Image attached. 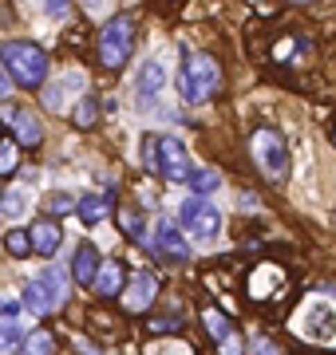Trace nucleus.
<instances>
[{
  "label": "nucleus",
  "instance_id": "12",
  "mask_svg": "<svg viewBox=\"0 0 336 355\" xmlns=\"http://www.w3.org/2000/svg\"><path fill=\"white\" fill-rule=\"evenodd\" d=\"M76 214L83 225H99V221H107V214H111V193H83L76 202Z\"/></svg>",
  "mask_w": 336,
  "mask_h": 355
},
{
  "label": "nucleus",
  "instance_id": "6",
  "mask_svg": "<svg viewBox=\"0 0 336 355\" xmlns=\"http://www.w3.org/2000/svg\"><path fill=\"white\" fill-rule=\"evenodd\" d=\"M155 170L167 178V182H186V174H190L194 166H190L186 146H182L178 139L162 135V139H155Z\"/></svg>",
  "mask_w": 336,
  "mask_h": 355
},
{
  "label": "nucleus",
  "instance_id": "25",
  "mask_svg": "<svg viewBox=\"0 0 336 355\" xmlns=\"http://www.w3.org/2000/svg\"><path fill=\"white\" fill-rule=\"evenodd\" d=\"M4 249L12 257H28V249H32V241H28V229H12L8 237H4Z\"/></svg>",
  "mask_w": 336,
  "mask_h": 355
},
{
  "label": "nucleus",
  "instance_id": "14",
  "mask_svg": "<svg viewBox=\"0 0 336 355\" xmlns=\"http://www.w3.org/2000/svg\"><path fill=\"white\" fill-rule=\"evenodd\" d=\"M99 249L95 245H79L76 249V261H72V272H76V280L83 284V288H91V280H95V272H99Z\"/></svg>",
  "mask_w": 336,
  "mask_h": 355
},
{
  "label": "nucleus",
  "instance_id": "22",
  "mask_svg": "<svg viewBox=\"0 0 336 355\" xmlns=\"http://www.w3.org/2000/svg\"><path fill=\"white\" fill-rule=\"evenodd\" d=\"M162 83H167V71H162V64H155V60H151V64L142 67V76H139V91H142V95H151V91L158 95V87H162Z\"/></svg>",
  "mask_w": 336,
  "mask_h": 355
},
{
  "label": "nucleus",
  "instance_id": "30",
  "mask_svg": "<svg viewBox=\"0 0 336 355\" xmlns=\"http://www.w3.org/2000/svg\"><path fill=\"white\" fill-rule=\"evenodd\" d=\"M67 12H72V8H67L64 0H48V16H60V20H64Z\"/></svg>",
  "mask_w": 336,
  "mask_h": 355
},
{
  "label": "nucleus",
  "instance_id": "32",
  "mask_svg": "<svg viewBox=\"0 0 336 355\" xmlns=\"http://www.w3.org/2000/svg\"><path fill=\"white\" fill-rule=\"evenodd\" d=\"M221 355H242V343H237V340L230 336V340L221 343Z\"/></svg>",
  "mask_w": 336,
  "mask_h": 355
},
{
  "label": "nucleus",
  "instance_id": "15",
  "mask_svg": "<svg viewBox=\"0 0 336 355\" xmlns=\"http://www.w3.org/2000/svg\"><path fill=\"white\" fill-rule=\"evenodd\" d=\"M20 300H24V308L32 312V316H52V296H48V288L40 284V277H32L24 284V292H20Z\"/></svg>",
  "mask_w": 336,
  "mask_h": 355
},
{
  "label": "nucleus",
  "instance_id": "18",
  "mask_svg": "<svg viewBox=\"0 0 336 355\" xmlns=\"http://www.w3.org/2000/svg\"><path fill=\"white\" fill-rule=\"evenodd\" d=\"M72 119H76L79 130H95V123H99V99L95 95H79V107Z\"/></svg>",
  "mask_w": 336,
  "mask_h": 355
},
{
  "label": "nucleus",
  "instance_id": "5",
  "mask_svg": "<svg viewBox=\"0 0 336 355\" xmlns=\"http://www.w3.org/2000/svg\"><path fill=\"white\" fill-rule=\"evenodd\" d=\"M178 221H182V233L186 237H194V241H210V237H218L221 229V209L206 198H186L178 209Z\"/></svg>",
  "mask_w": 336,
  "mask_h": 355
},
{
  "label": "nucleus",
  "instance_id": "11",
  "mask_svg": "<svg viewBox=\"0 0 336 355\" xmlns=\"http://www.w3.org/2000/svg\"><path fill=\"white\" fill-rule=\"evenodd\" d=\"M28 241H32V253L56 257L60 253V241H64V229L56 225L52 217H40L36 225H32V233H28Z\"/></svg>",
  "mask_w": 336,
  "mask_h": 355
},
{
  "label": "nucleus",
  "instance_id": "19",
  "mask_svg": "<svg viewBox=\"0 0 336 355\" xmlns=\"http://www.w3.org/2000/svg\"><path fill=\"white\" fill-rule=\"evenodd\" d=\"M186 182H190L194 198H206V193H214L221 186V174H218V170H190V174H186Z\"/></svg>",
  "mask_w": 336,
  "mask_h": 355
},
{
  "label": "nucleus",
  "instance_id": "28",
  "mask_svg": "<svg viewBox=\"0 0 336 355\" xmlns=\"http://www.w3.org/2000/svg\"><path fill=\"white\" fill-rule=\"evenodd\" d=\"M20 205H24V193L20 190H8L0 198V209H4V214H20Z\"/></svg>",
  "mask_w": 336,
  "mask_h": 355
},
{
  "label": "nucleus",
  "instance_id": "13",
  "mask_svg": "<svg viewBox=\"0 0 336 355\" xmlns=\"http://www.w3.org/2000/svg\"><path fill=\"white\" fill-rule=\"evenodd\" d=\"M67 91H83V76H79V71H67L60 83L44 87V111H64L67 107Z\"/></svg>",
  "mask_w": 336,
  "mask_h": 355
},
{
  "label": "nucleus",
  "instance_id": "24",
  "mask_svg": "<svg viewBox=\"0 0 336 355\" xmlns=\"http://www.w3.org/2000/svg\"><path fill=\"white\" fill-rule=\"evenodd\" d=\"M186 328L178 316H155V320H146V331L151 336H178V331Z\"/></svg>",
  "mask_w": 336,
  "mask_h": 355
},
{
  "label": "nucleus",
  "instance_id": "10",
  "mask_svg": "<svg viewBox=\"0 0 336 355\" xmlns=\"http://www.w3.org/2000/svg\"><path fill=\"white\" fill-rule=\"evenodd\" d=\"M123 284H127L123 261H115V257H103V261H99V272H95V280H91L95 296H99V300H115V296H123Z\"/></svg>",
  "mask_w": 336,
  "mask_h": 355
},
{
  "label": "nucleus",
  "instance_id": "2",
  "mask_svg": "<svg viewBox=\"0 0 336 355\" xmlns=\"http://www.w3.org/2000/svg\"><path fill=\"white\" fill-rule=\"evenodd\" d=\"M221 87V64L210 51H186L178 71V91L186 103H206Z\"/></svg>",
  "mask_w": 336,
  "mask_h": 355
},
{
  "label": "nucleus",
  "instance_id": "31",
  "mask_svg": "<svg viewBox=\"0 0 336 355\" xmlns=\"http://www.w3.org/2000/svg\"><path fill=\"white\" fill-rule=\"evenodd\" d=\"M8 87H12V83H8V76H4V64H0V107H4V99H8Z\"/></svg>",
  "mask_w": 336,
  "mask_h": 355
},
{
  "label": "nucleus",
  "instance_id": "35",
  "mask_svg": "<svg viewBox=\"0 0 336 355\" xmlns=\"http://www.w3.org/2000/svg\"><path fill=\"white\" fill-rule=\"evenodd\" d=\"M0 142H4V135H0Z\"/></svg>",
  "mask_w": 336,
  "mask_h": 355
},
{
  "label": "nucleus",
  "instance_id": "3",
  "mask_svg": "<svg viewBox=\"0 0 336 355\" xmlns=\"http://www.w3.org/2000/svg\"><path fill=\"white\" fill-rule=\"evenodd\" d=\"M131 51H135V20L131 16H111L95 40V55H99V64L107 71H119V67L131 60Z\"/></svg>",
  "mask_w": 336,
  "mask_h": 355
},
{
  "label": "nucleus",
  "instance_id": "17",
  "mask_svg": "<svg viewBox=\"0 0 336 355\" xmlns=\"http://www.w3.org/2000/svg\"><path fill=\"white\" fill-rule=\"evenodd\" d=\"M202 324H206V331H210L218 343H226V340L233 336L230 316H226V312H218V308H202Z\"/></svg>",
  "mask_w": 336,
  "mask_h": 355
},
{
  "label": "nucleus",
  "instance_id": "7",
  "mask_svg": "<svg viewBox=\"0 0 336 355\" xmlns=\"http://www.w3.org/2000/svg\"><path fill=\"white\" fill-rule=\"evenodd\" d=\"M155 296H158V277L155 272H135V277L123 284V308L127 312H146V308L155 304Z\"/></svg>",
  "mask_w": 336,
  "mask_h": 355
},
{
  "label": "nucleus",
  "instance_id": "33",
  "mask_svg": "<svg viewBox=\"0 0 336 355\" xmlns=\"http://www.w3.org/2000/svg\"><path fill=\"white\" fill-rule=\"evenodd\" d=\"M79 352L83 355H99V347H95V343H79Z\"/></svg>",
  "mask_w": 336,
  "mask_h": 355
},
{
  "label": "nucleus",
  "instance_id": "26",
  "mask_svg": "<svg viewBox=\"0 0 336 355\" xmlns=\"http://www.w3.org/2000/svg\"><path fill=\"white\" fill-rule=\"evenodd\" d=\"M16 146L12 142H0V178H8V174H16Z\"/></svg>",
  "mask_w": 336,
  "mask_h": 355
},
{
  "label": "nucleus",
  "instance_id": "1",
  "mask_svg": "<svg viewBox=\"0 0 336 355\" xmlns=\"http://www.w3.org/2000/svg\"><path fill=\"white\" fill-rule=\"evenodd\" d=\"M0 64H4L8 83H20L28 91L44 87V79H48V51L32 40H4L0 44Z\"/></svg>",
  "mask_w": 336,
  "mask_h": 355
},
{
  "label": "nucleus",
  "instance_id": "8",
  "mask_svg": "<svg viewBox=\"0 0 336 355\" xmlns=\"http://www.w3.org/2000/svg\"><path fill=\"white\" fill-rule=\"evenodd\" d=\"M0 119L12 127L16 146H28V150H36L40 142H44V127H40V119H36L32 111H12V107H0Z\"/></svg>",
  "mask_w": 336,
  "mask_h": 355
},
{
  "label": "nucleus",
  "instance_id": "4",
  "mask_svg": "<svg viewBox=\"0 0 336 355\" xmlns=\"http://www.w3.org/2000/svg\"><path fill=\"white\" fill-rule=\"evenodd\" d=\"M249 154H253L258 170L269 178V182H285V174H289V146H285L281 130L258 127L253 139H249Z\"/></svg>",
  "mask_w": 336,
  "mask_h": 355
},
{
  "label": "nucleus",
  "instance_id": "20",
  "mask_svg": "<svg viewBox=\"0 0 336 355\" xmlns=\"http://www.w3.org/2000/svg\"><path fill=\"white\" fill-rule=\"evenodd\" d=\"M52 352H56L52 331H32V336H24V343H20V355H52Z\"/></svg>",
  "mask_w": 336,
  "mask_h": 355
},
{
  "label": "nucleus",
  "instance_id": "34",
  "mask_svg": "<svg viewBox=\"0 0 336 355\" xmlns=\"http://www.w3.org/2000/svg\"><path fill=\"white\" fill-rule=\"evenodd\" d=\"M333 142H336V130H333Z\"/></svg>",
  "mask_w": 336,
  "mask_h": 355
},
{
  "label": "nucleus",
  "instance_id": "27",
  "mask_svg": "<svg viewBox=\"0 0 336 355\" xmlns=\"http://www.w3.org/2000/svg\"><path fill=\"white\" fill-rule=\"evenodd\" d=\"M249 355H285V352L273 340H265V336H253L249 340Z\"/></svg>",
  "mask_w": 336,
  "mask_h": 355
},
{
  "label": "nucleus",
  "instance_id": "9",
  "mask_svg": "<svg viewBox=\"0 0 336 355\" xmlns=\"http://www.w3.org/2000/svg\"><path fill=\"white\" fill-rule=\"evenodd\" d=\"M158 257H170V261H186L190 257V245H186V233H182L174 221H158L155 225V241H151Z\"/></svg>",
  "mask_w": 336,
  "mask_h": 355
},
{
  "label": "nucleus",
  "instance_id": "36",
  "mask_svg": "<svg viewBox=\"0 0 336 355\" xmlns=\"http://www.w3.org/2000/svg\"><path fill=\"white\" fill-rule=\"evenodd\" d=\"M0 193H4V190H0Z\"/></svg>",
  "mask_w": 336,
  "mask_h": 355
},
{
  "label": "nucleus",
  "instance_id": "21",
  "mask_svg": "<svg viewBox=\"0 0 336 355\" xmlns=\"http://www.w3.org/2000/svg\"><path fill=\"white\" fill-rule=\"evenodd\" d=\"M119 229L127 233L131 241L146 245V233H142V214H139V209H119Z\"/></svg>",
  "mask_w": 336,
  "mask_h": 355
},
{
  "label": "nucleus",
  "instance_id": "16",
  "mask_svg": "<svg viewBox=\"0 0 336 355\" xmlns=\"http://www.w3.org/2000/svg\"><path fill=\"white\" fill-rule=\"evenodd\" d=\"M40 284L48 288V296H52V308L60 312V308L67 304V272L60 265H48L44 272H40Z\"/></svg>",
  "mask_w": 336,
  "mask_h": 355
},
{
  "label": "nucleus",
  "instance_id": "29",
  "mask_svg": "<svg viewBox=\"0 0 336 355\" xmlns=\"http://www.w3.org/2000/svg\"><path fill=\"white\" fill-rule=\"evenodd\" d=\"M48 209H52V214H72V209H76V202H72V198H67V193H56L52 202H48Z\"/></svg>",
  "mask_w": 336,
  "mask_h": 355
},
{
  "label": "nucleus",
  "instance_id": "23",
  "mask_svg": "<svg viewBox=\"0 0 336 355\" xmlns=\"http://www.w3.org/2000/svg\"><path fill=\"white\" fill-rule=\"evenodd\" d=\"M20 343H24V331L16 320H0V352H20Z\"/></svg>",
  "mask_w": 336,
  "mask_h": 355
}]
</instances>
